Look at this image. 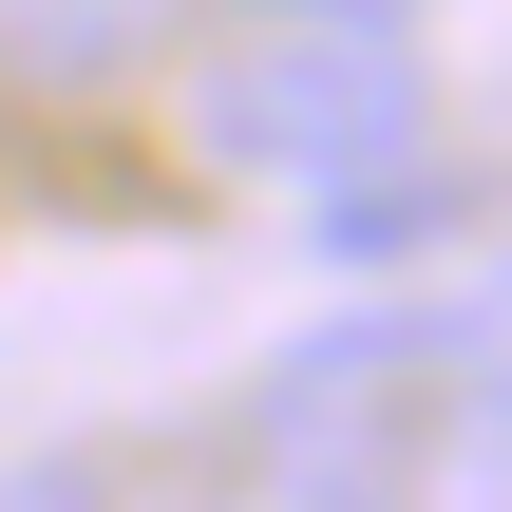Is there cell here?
<instances>
[{"mask_svg":"<svg viewBox=\"0 0 512 512\" xmlns=\"http://www.w3.org/2000/svg\"><path fill=\"white\" fill-rule=\"evenodd\" d=\"M190 133L266 190H342L418 152V19H228L190 57Z\"/></svg>","mask_w":512,"mask_h":512,"instance_id":"1","label":"cell"},{"mask_svg":"<svg viewBox=\"0 0 512 512\" xmlns=\"http://www.w3.org/2000/svg\"><path fill=\"white\" fill-rule=\"evenodd\" d=\"M437 323H399V304H361V323H323V342H285L266 380H247V512H399L418 475V399H437Z\"/></svg>","mask_w":512,"mask_h":512,"instance_id":"2","label":"cell"},{"mask_svg":"<svg viewBox=\"0 0 512 512\" xmlns=\"http://www.w3.org/2000/svg\"><path fill=\"white\" fill-rule=\"evenodd\" d=\"M399 512H512V342H456V361H437Z\"/></svg>","mask_w":512,"mask_h":512,"instance_id":"3","label":"cell"},{"mask_svg":"<svg viewBox=\"0 0 512 512\" xmlns=\"http://www.w3.org/2000/svg\"><path fill=\"white\" fill-rule=\"evenodd\" d=\"M304 228H323L342 266H399V247H437V228H456V190L399 152V171H342V190H304Z\"/></svg>","mask_w":512,"mask_h":512,"instance_id":"4","label":"cell"},{"mask_svg":"<svg viewBox=\"0 0 512 512\" xmlns=\"http://www.w3.org/2000/svg\"><path fill=\"white\" fill-rule=\"evenodd\" d=\"M0 512H114V494H95L76 456H19V475H0Z\"/></svg>","mask_w":512,"mask_h":512,"instance_id":"5","label":"cell"},{"mask_svg":"<svg viewBox=\"0 0 512 512\" xmlns=\"http://www.w3.org/2000/svg\"><path fill=\"white\" fill-rule=\"evenodd\" d=\"M228 19H418V0H228Z\"/></svg>","mask_w":512,"mask_h":512,"instance_id":"6","label":"cell"}]
</instances>
